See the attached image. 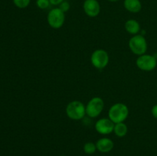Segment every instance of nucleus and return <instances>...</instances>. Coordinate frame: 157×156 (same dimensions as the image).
Segmentation results:
<instances>
[{"label": "nucleus", "instance_id": "obj_2", "mask_svg": "<svg viewBox=\"0 0 157 156\" xmlns=\"http://www.w3.org/2000/svg\"><path fill=\"white\" fill-rule=\"evenodd\" d=\"M66 114L72 120H81L86 115V106L79 100H74L66 106Z\"/></svg>", "mask_w": 157, "mask_h": 156}, {"label": "nucleus", "instance_id": "obj_11", "mask_svg": "<svg viewBox=\"0 0 157 156\" xmlns=\"http://www.w3.org/2000/svg\"><path fill=\"white\" fill-rule=\"evenodd\" d=\"M124 6L126 10L131 13H138L142 9L140 0H124Z\"/></svg>", "mask_w": 157, "mask_h": 156}, {"label": "nucleus", "instance_id": "obj_9", "mask_svg": "<svg viewBox=\"0 0 157 156\" xmlns=\"http://www.w3.org/2000/svg\"><path fill=\"white\" fill-rule=\"evenodd\" d=\"M83 9L86 15L90 18H95L101 12V6L98 0H85Z\"/></svg>", "mask_w": 157, "mask_h": 156}, {"label": "nucleus", "instance_id": "obj_6", "mask_svg": "<svg viewBox=\"0 0 157 156\" xmlns=\"http://www.w3.org/2000/svg\"><path fill=\"white\" fill-rule=\"evenodd\" d=\"M47 21L50 27L52 28H61L65 21V13L62 12L59 8L52 9L48 14Z\"/></svg>", "mask_w": 157, "mask_h": 156}, {"label": "nucleus", "instance_id": "obj_10", "mask_svg": "<svg viewBox=\"0 0 157 156\" xmlns=\"http://www.w3.org/2000/svg\"><path fill=\"white\" fill-rule=\"evenodd\" d=\"M97 149L101 153L110 152L113 148V142L109 138H101L96 142Z\"/></svg>", "mask_w": 157, "mask_h": 156}, {"label": "nucleus", "instance_id": "obj_1", "mask_svg": "<svg viewBox=\"0 0 157 156\" xmlns=\"http://www.w3.org/2000/svg\"><path fill=\"white\" fill-rule=\"evenodd\" d=\"M129 109L126 104L117 102L112 106L108 111L109 119L113 123L124 122L128 118Z\"/></svg>", "mask_w": 157, "mask_h": 156}, {"label": "nucleus", "instance_id": "obj_16", "mask_svg": "<svg viewBox=\"0 0 157 156\" xmlns=\"http://www.w3.org/2000/svg\"><path fill=\"white\" fill-rule=\"evenodd\" d=\"M50 5V0H36V6L40 9H48Z\"/></svg>", "mask_w": 157, "mask_h": 156}, {"label": "nucleus", "instance_id": "obj_8", "mask_svg": "<svg viewBox=\"0 0 157 156\" xmlns=\"http://www.w3.org/2000/svg\"><path fill=\"white\" fill-rule=\"evenodd\" d=\"M114 125L115 123H113L109 118H102L97 121L94 128L99 134L106 136L113 132Z\"/></svg>", "mask_w": 157, "mask_h": 156}, {"label": "nucleus", "instance_id": "obj_13", "mask_svg": "<svg viewBox=\"0 0 157 156\" xmlns=\"http://www.w3.org/2000/svg\"><path fill=\"white\" fill-rule=\"evenodd\" d=\"M113 132L117 137H124L128 132V127L124 122H119L114 125Z\"/></svg>", "mask_w": 157, "mask_h": 156}, {"label": "nucleus", "instance_id": "obj_14", "mask_svg": "<svg viewBox=\"0 0 157 156\" xmlns=\"http://www.w3.org/2000/svg\"><path fill=\"white\" fill-rule=\"evenodd\" d=\"M84 151L87 154H92L96 151L97 150V146L96 144L93 143V142H87L84 145Z\"/></svg>", "mask_w": 157, "mask_h": 156}, {"label": "nucleus", "instance_id": "obj_20", "mask_svg": "<svg viewBox=\"0 0 157 156\" xmlns=\"http://www.w3.org/2000/svg\"><path fill=\"white\" fill-rule=\"evenodd\" d=\"M107 1H109V2H118V1H120V0H107Z\"/></svg>", "mask_w": 157, "mask_h": 156}, {"label": "nucleus", "instance_id": "obj_7", "mask_svg": "<svg viewBox=\"0 0 157 156\" xmlns=\"http://www.w3.org/2000/svg\"><path fill=\"white\" fill-rule=\"evenodd\" d=\"M136 64L140 70L144 71H151L156 67L157 59L153 55L144 54L138 57Z\"/></svg>", "mask_w": 157, "mask_h": 156}, {"label": "nucleus", "instance_id": "obj_5", "mask_svg": "<svg viewBox=\"0 0 157 156\" xmlns=\"http://www.w3.org/2000/svg\"><path fill=\"white\" fill-rule=\"evenodd\" d=\"M110 57L108 53L104 49H97L90 56V62L97 69H104L108 65Z\"/></svg>", "mask_w": 157, "mask_h": 156}, {"label": "nucleus", "instance_id": "obj_18", "mask_svg": "<svg viewBox=\"0 0 157 156\" xmlns=\"http://www.w3.org/2000/svg\"><path fill=\"white\" fill-rule=\"evenodd\" d=\"M151 113L152 115H153V117L157 119V104H156V105H154L153 107H152Z\"/></svg>", "mask_w": 157, "mask_h": 156}, {"label": "nucleus", "instance_id": "obj_3", "mask_svg": "<svg viewBox=\"0 0 157 156\" xmlns=\"http://www.w3.org/2000/svg\"><path fill=\"white\" fill-rule=\"evenodd\" d=\"M128 45L130 50L138 56L146 54L148 47L147 40L142 35H133L129 41Z\"/></svg>", "mask_w": 157, "mask_h": 156}, {"label": "nucleus", "instance_id": "obj_12", "mask_svg": "<svg viewBox=\"0 0 157 156\" xmlns=\"http://www.w3.org/2000/svg\"><path fill=\"white\" fill-rule=\"evenodd\" d=\"M124 27H125V30L130 35H138V33L140 32V24L135 19L127 20Z\"/></svg>", "mask_w": 157, "mask_h": 156}, {"label": "nucleus", "instance_id": "obj_17", "mask_svg": "<svg viewBox=\"0 0 157 156\" xmlns=\"http://www.w3.org/2000/svg\"><path fill=\"white\" fill-rule=\"evenodd\" d=\"M58 8H59L62 12H64V13H65V12H68L69 9H70L71 8L70 3H69L67 1H66V0H64L63 2H61V4L58 6Z\"/></svg>", "mask_w": 157, "mask_h": 156}, {"label": "nucleus", "instance_id": "obj_21", "mask_svg": "<svg viewBox=\"0 0 157 156\" xmlns=\"http://www.w3.org/2000/svg\"><path fill=\"white\" fill-rule=\"evenodd\" d=\"M61 156H65V155H61Z\"/></svg>", "mask_w": 157, "mask_h": 156}, {"label": "nucleus", "instance_id": "obj_4", "mask_svg": "<svg viewBox=\"0 0 157 156\" xmlns=\"http://www.w3.org/2000/svg\"><path fill=\"white\" fill-rule=\"evenodd\" d=\"M104 108L102 98L95 96L88 101L86 106V115L90 118H97L101 115Z\"/></svg>", "mask_w": 157, "mask_h": 156}, {"label": "nucleus", "instance_id": "obj_19", "mask_svg": "<svg viewBox=\"0 0 157 156\" xmlns=\"http://www.w3.org/2000/svg\"><path fill=\"white\" fill-rule=\"evenodd\" d=\"M64 1V0H50V2L51 5H53V6H59Z\"/></svg>", "mask_w": 157, "mask_h": 156}, {"label": "nucleus", "instance_id": "obj_22", "mask_svg": "<svg viewBox=\"0 0 157 156\" xmlns=\"http://www.w3.org/2000/svg\"><path fill=\"white\" fill-rule=\"evenodd\" d=\"M156 59H157V58H156Z\"/></svg>", "mask_w": 157, "mask_h": 156}, {"label": "nucleus", "instance_id": "obj_15", "mask_svg": "<svg viewBox=\"0 0 157 156\" xmlns=\"http://www.w3.org/2000/svg\"><path fill=\"white\" fill-rule=\"evenodd\" d=\"M13 2L16 7L19 9H25L29 6L31 0H13Z\"/></svg>", "mask_w": 157, "mask_h": 156}]
</instances>
